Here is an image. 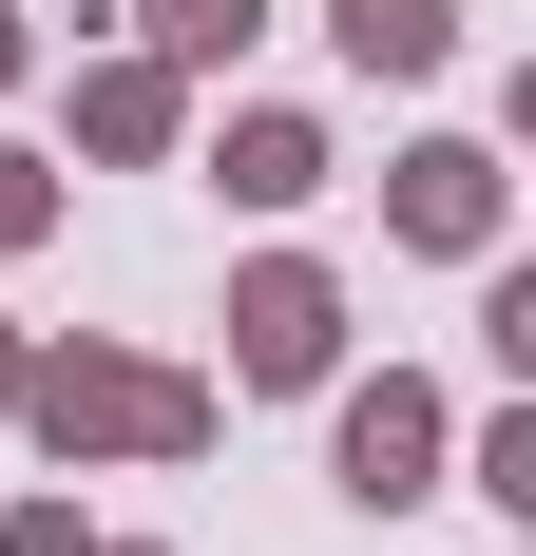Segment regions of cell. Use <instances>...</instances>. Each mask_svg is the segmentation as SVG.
Instances as JSON below:
<instances>
[{"mask_svg":"<svg viewBox=\"0 0 536 556\" xmlns=\"http://www.w3.org/2000/svg\"><path fill=\"white\" fill-rule=\"evenodd\" d=\"M77 135H97V154H154V135H173V58H115V77H77Z\"/></svg>","mask_w":536,"mask_h":556,"instance_id":"obj_7","label":"cell"},{"mask_svg":"<svg viewBox=\"0 0 536 556\" xmlns=\"http://www.w3.org/2000/svg\"><path fill=\"white\" fill-rule=\"evenodd\" d=\"M250 20H268V0H154V39H173V58H230Z\"/></svg>","mask_w":536,"mask_h":556,"instance_id":"obj_8","label":"cell"},{"mask_svg":"<svg viewBox=\"0 0 536 556\" xmlns=\"http://www.w3.org/2000/svg\"><path fill=\"white\" fill-rule=\"evenodd\" d=\"M326 39L365 58V77H441L460 58V0H326Z\"/></svg>","mask_w":536,"mask_h":556,"instance_id":"obj_5","label":"cell"},{"mask_svg":"<svg viewBox=\"0 0 536 556\" xmlns=\"http://www.w3.org/2000/svg\"><path fill=\"white\" fill-rule=\"evenodd\" d=\"M20 422H39L58 460H192L212 442V384L115 365V345H58V365H20Z\"/></svg>","mask_w":536,"mask_h":556,"instance_id":"obj_1","label":"cell"},{"mask_svg":"<svg viewBox=\"0 0 536 556\" xmlns=\"http://www.w3.org/2000/svg\"><path fill=\"white\" fill-rule=\"evenodd\" d=\"M230 192H250V212H307V192H326V135H307V115H230Z\"/></svg>","mask_w":536,"mask_h":556,"instance_id":"obj_6","label":"cell"},{"mask_svg":"<svg viewBox=\"0 0 536 556\" xmlns=\"http://www.w3.org/2000/svg\"><path fill=\"white\" fill-rule=\"evenodd\" d=\"M0 556H97V538H77V500H20V518H0Z\"/></svg>","mask_w":536,"mask_h":556,"instance_id":"obj_10","label":"cell"},{"mask_svg":"<svg viewBox=\"0 0 536 556\" xmlns=\"http://www.w3.org/2000/svg\"><path fill=\"white\" fill-rule=\"evenodd\" d=\"M403 230H422V250H498V154H460V135L403 154Z\"/></svg>","mask_w":536,"mask_h":556,"instance_id":"obj_4","label":"cell"},{"mask_svg":"<svg viewBox=\"0 0 536 556\" xmlns=\"http://www.w3.org/2000/svg\"><path fill=\"white\" fill-rule=\"evenodd\" d=\"M441 480V384H365L345 403V500H422Z\"/></svg>","mask_w":536,"mask_h":556,"instance_id":"obj_3","label":"cell"},{"mask_svg":"<svg viewBox=\"0 0 536 556\" xmlns=\"http://www.w3.org/2000/svg\"><path fill=\"white\" fill-rule=\"evenodd\" d=\"M326 345H345V288L326 269H250L230 288V365L250 384H326Z\"/></svg>","mask_w":536,"mask_h":556,"instance_id":"obj_2","label":"cell"},{"mask_svg":"<svg viewBox=\"0 0 536 556\" xmlns=\"http://www.w3.org/2000/svg\"><path fill=\"white\" fill-rule=\"evenodd\" d=\"M0 403H20V345H0Z\"/></svg>","mask_w":536,"mask_h":556,"instance_id":"obj_12","label":"cell"},{"mask_svg":"<svg viewBox=\"0 0 536 556\" xmlns=\"http://www.w3.org/2000/svg\"><path fill=\"white\" fill-rule=\"evenodd\" d=\"M39 230H58V173H39V154H0V250H39Z\"/></svg>","mask_w":536,"mask_h":556,"instance_id":"obj_9","label":"cell"},{"mask_svg":"<svg viewBox=\"0 0 536 556\" xmlns=\"http://www.w3.org/2000/svg\"><path fill=\"white\" fill-rule=\"evenodd\" d=\"M0 77H20V20H0Z\"/></svg>","mask_w":536,"mask_h":556,"instance_id":"obj_11","label":"cell"}]
</instances>
